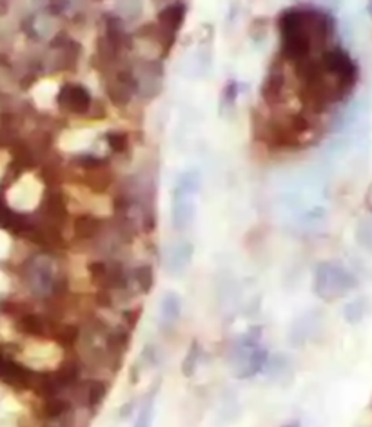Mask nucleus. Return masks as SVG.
Here are the masks:
<instances>
[{
	"instance_id": "obj_1",
	"label": "nucleus",
	"mask_w": 372,
	"mask_h": 427,
	"mask_svg": "<svg viewBox=\"0 0 372 427\" xmlns=\"http://www.w3.org/2000/svg\"><path fill=\"white\" fill-rule=\"evenodd\" d=\"M269 353L262 348V328H252L240 336L234 349L231 353L229 363L232 366V373L240 380L252 378L267 366Z\"/></svg>"
},
{
	"instance_id": "obj_11",
	"label": "nucleus",
	"mask_w": 372,
	"mask_h": 427,
	"mask_svg": "<svg viewBox=\"0 0 372 427\" xmlns=\"http://www.w3.org/2000/svg\"><path fill=\"white\" fill-rule=\"evenodd\" d=\"M318 316L316 315H305L300 316L296 322L292 323L291 328V343L294 348H300L307 343L318 331Z\"/></svg>"
},
{
	"instance_id": "obj_21",
	"label": "nucleus",
	"mask_w": 372,
	"mask_h": 427,
	"mask_svg": "<svg viewBox=\"0 0 372 427\" xmlns=\"http://www.w3.org/2000/svg\"><path fill=\"white\" fill-rule=\"evenodd\" d=\"M356 242L361 249L372 255V215L360 220L356 228Z\"/></svg>"
},
{
	"instance_id": "obj_5",
	"label": "nucleus",
	"mask_w": 372,
	"mask_h": 427,
	"mask_svg": "<svg viewBox=\"0 0 372 427\" xmlns=\"http://www.w3.org/2000/svg\"><path fill=\"white\" fill-rule=\"evenodd\" d=\"M56 278H58V273H55V266L49 256H35L26 266V280H28L29 288L42 298L51 296Z\"/></svg>"
},
{
	"instance_id": "obj_7",
	"label": "nucleus",
	"mask_w": 372,
	"mask_h": 427,
	"mask_svg": "<svg viewBox=\"0 0 372 427\" xmlns=\"http://www.w3.org/2000/svg\"><path fill=\"white\" fill-rule=\"evenodd\" d=\"M56 102H58L62 109L73 113V115H86L93 106L91 93H89L88 88L81 84L62 86L58 95H56Z\"/></svg>"
},
{
	"instance_id": "obj_12",
	"label": "nucleus",
	"mask_w": 372,
	"mask_h": 427,
	"mask_svg": "<svg viewBox=\"0 0 372 427\" xmlns=\"http://www.w3.org/2000/svg\"><path fill=\"white\" fill-rule=\"evenodd\" d=\"M182 316V300L176 293H165L160 302V326L164 329L175 328Z\"/></svg>"
},
{
	"instance_id": "obj_17",
	"label": "nucleus",
	"mask_w": 372,
	"mask_h": 427,
	"mask_svg": "<svg viewBox=\"0 0 372 427\" xmlns=\"http://www.w3.org/2000/svg\"><path fill=\"white\" fill-rule=\"evenodd\" d=\"M200 188V175L198 171H185L184 175L178 179V184L175 188V195L172 196H192Z\"/></svg>"
},
{
	"instance_id": "obj_4",
	"label": "nucleus",
	"mask_w": 372,
	"mask_h": 427,
	"mask_svg": "<svg viewBox=\"0 0 372 427\" xmlns=\"http://www.w3.org/2000/svg\"><path fill=\"white\" fill-rule=\"evenodd\" d=\"M321 66L332 79L336 80L345 93L354 88L358 80V66L347 55V51H343L341 48L329 49L324 55V59H321Z\"/></svg>"
},
{
	"instance_id": "obj_10",
	"label": "nucleus",
	"mask_w": 372,
	"mask_h": 427,
	"mask_svg": "<svg viewBox=\"0 0 372 427\" xmlns=\"http://www.w3.org/2000/svg\"><path fill=\"white\" fill-rule=\"evenodd\" d=\"M285 89V76L280 69L272 68L271 73L265 76L264 84H262V99L267 106H274L277 102H280V99L284 96Z\"/></svg>"
},
{
	"instance_id": "obj_16",
	"label": "nucleus",
	"mask_w": 372,
	"mask_h": 427,
	"mask_svg": "<svg viewBox=\"0 0 372 427\" xmlns=\"http://www.w3.org/2000/svg\"><path fill=\"white\" fill-rule=\"evenodd\" d=\"M367 311H368V300L365 298V296H360V298L351 300V302L345 306L343 318L347 320L348 323H352V326H356V323H360L361 320L367 316Z\"/></svg>"
},
{
	"instance_id": "obj_8",
	"label": "nucleus",
	"mask_w": 372,
	"mask_h": 427,
	"mask_svg": "<svg viewBox=\"0 0 372 427\" xmlns=\"http://www.w3.org/2000/svg\"><path fill=\"white\" fill-rule=\"evenodd\" d=\"M108 220L98 218L95 215H78L73 222V235L81 242H98L100 236L108 231Z\"/></svg>"
},
{
	"instance_id": "obj_20",
	"label": "nucleus",
	"mask_w": 372,
	"mask_h": 427,
	"mask_svg": "<svg viewBox=\"0 0 372 427\" xmlns=\"http://www.w3.org/2000/svg\"><path fill=\"white\" fill-rule=\"evenodd\" d=\"M200 360H202V346L197 342V340H192L191 348H189L184 362H182V375L191 378V376L197 373Z\"/></svg>"
},
{
	"instance_id": "obj_24",
	"label": "nucleus",
	"mask_w": 372,
	"mask_h": 427,
	"mask_svg": "<svg viewBox=\"0 0 372 427\" xmlns=\"http://www.w3.org/2000/svg\"><path fill=\"white\" fill-rule=\"evenodd\" d=\"M284 427H300V422H291V423H287V426H284Z\"/></svg>"
},
{
	"instance_id": "obj_14",
	"label": "nucleus",
	"mask_w": 372,
	"mask_h": 427,
	"mask_svg": "<svg viewBox=\"0 0 372 427\" xmlns=\"http://www.w3.org/2000/svg\"><path fill=\"white\" fill-rule=\"evenodd\" d=\"M82 184L93 193H105L113 184V171L111 168H100V169H93V171H84L81 176Z\"/></svg>"
},
{
	"instance_id": "obj_18",
	"label": "nucleus",
	"mask_w": 372,
	"mask_h": 427,
	"mask_svg": "<svg viewBox=\"0 0 372 427\" xmlns=\"http://www.w3.org/2000/svg\"><path fill=\"white\" fill-rule=\"evenodd\" d=\"M131 280L135 283L138 291L149 293L153 289V283H155V273H153L151 266H138L131 271Z\"/></svg>"
},
{
	"instance_id": "obj_23",
	"label": "nucleus",
	"mask_w": 372,
	"mask_h": 427,
	"mask_svg": "<svg viewBox=\"0 0 372 427\" xmlns=\"http://www.w3.org/2000/svg\"><path fill=\"white\" fill-rule=\"evenodd\" d=\"M75 164L82 169V171H93V169L108 168L109 160L102 159L96 155H78L75 159Z\"/></svg>"
},
{
	"instance_id": "obj_13",
	"label": "nucleus",
	"mask_w": 372,
	"mask_h": 427,
	"mask_svg": "<svg viewBox=\"0 0 372 427\" xmlns=\"http://www.w3.org/2000/svg\"><path fill=\"white\" fill-rule=\"evenodd\" d=\"M175 204H172V223L178 231H184L191 226L195 218V204L191 202V196H172Z\"/></svg>"
},
{
	"instance_id": "obj_6",
	"label": "nucleus",
	"mask_w": 372,
	"mask_h": 427,
	"mask_svg": "<svg viewBox=\"0 0 372 427\" xmlns=\"http://www.w3.org/2000/svg\"><path fill=\"white\" fill-rule=\"evenodd\" d=\"M138 89H140V82L129 68H120L115 76L105 82V93L116 108H125Z\"/></svg>"
},
{
	"instance_id": "obj_3",
	"label": "nucleus",
	"mask_w": 372,
	"mask_h": 427,
	"mask_svg": "<svg viewBox=\"0 0 372 427\" xmlns=\"http://www.w3.org/2000/svg\"><path fill=\"white\" fill-rule=\"evenodd\" d=\"M88 273L100 291L124 293L133 283L131 271L120 260H95L88 266Z\"/></svg>"
},
{
	"instance_id": "obj_9",
	"label": "nucleus",
	"mask_w": 372,
	"mask_h": 427,
	"mask_svg": "<svg viewBox=\"0 0 372 427\" xmlns=\"http://www.w3.org/2000/svg\"><path fill=\"white\" fill-rule=\"evenodd\" d=\"M192 253H195V248H192L191 242L182 240V242L172 243L171 248L167 249V253H165L164 260L167 273H171V275H180V273H184L189 263H191Z\"/></svg>"
},
{
	"instance_id": "obj_15",
	"label": "nucleus",
	"mask_w": 372,
	"mask_h": 427,
	"mask_svg": "<svg viewBox=\"0 0 372 427\" xmlns=\"http://www.w3.org/2000/svg\"><path fill=\"white\" fill-rule=\"evenodd\" d=\"M289 371H291V360L287 356L277 355L274 358L267 360V366H265V373L271 380L274 382H281V380L289 378Z\"/></svg>"
},
{
	"instance_id": "obj_19",
	"label": "nucleus",
	"mask_w": 372,
	"mask_h": 427,
	"mask_svg": "<svg viewBox=\"0 0 372 427\" xmlns=\"http://www.w3.org/2000/svg\"><path fill=\"white\" fill-rule=\"evenodd\" d=\"M155 420V391L149 393L140 403L138 415H136L135 426L133 427H151Z\"/></svg>"
},
{
	"instance_id": "obj_22",
	"label": "nucleus",
	"mask_w": 372,
	"mask_h": 427,
	"mask_svg": "<svg viewBox=\"0 0 372 427\" xmlns=\"http://www.w3.org/2000/svg\"><path fill=\"white\" fill-rule=\"evenodd\" d=\"M108 146L116 155H124L129 149V135L124 131H111L108 133Z\"/></svg>"
},
{
	"instance_id": "obj_2",
	"label": "nucleus",
	"mask_w": 372,
	"mask_h": 427,
	"mask_svg": "<svg viewBox=\"0 0 372 427\" xmlns=\"http://www.w3.org/2000/svg\"><path fill=\"white\" fill-rule=\"evenodd\" d=\"M358 286L356 276L338 262H321L314 269L312 291L321 300H336L351 293Z\"/></svg>"
}]
</instances>
